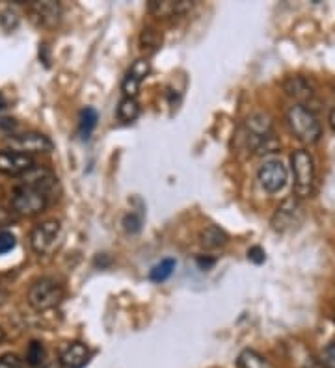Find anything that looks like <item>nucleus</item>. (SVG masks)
<instances>
[{
	"label": "nucleus",
	"mask_w": 335,
	"mask_h": 368,
	"mask_svg": "<svg viewBox=\"0 0 335 368\" xmlns=\"http://www.w3.org/2000/svg\"><path fill=\"white\" fill-rule=\"evenodd\" d=\"M292 175H295V194L296 199H307L315 191V160L306 149H296L291 155Z\"/></svg>",
	"instance_id": "f257e3e1"
},
{
	"label": "nucleus",
	"mask_w": 335,
	"mask_h": 368,
	"mask_svg": "<svg viewBox=\"0 0 335 368\" xmlns=\"http://www.w3.org/2000/svg\"><path fill=\"white\" fill-rule=\"evenodd\" d=\"M287 123L291 127L292 134H295L300 142L304 143H317L322 136V128L319 119L315 118V113L307 110L302 104L291 106L287 112Z\"/></svg>",
	"instance_id": "f03ea898"
},
{
	"label": "nucleus",
	"mask_w": 335,
	"mask_h": 368,
	"mask_svg": "<svg viewBox=\"0 0 335 368\" xmlns=\"http://www.w3.org/2000/svg\"><path fill=\"white\" fill-rule=\"evenodd\" d=\"M62 300H64V289L50 277L34 281L28 289V303L35 311L55 309Z\"/></svg>",
	"instance_id": "7ed1b4c3"
},
{
	"label": "nucleus",
	"mask_w": 335,
	"mask_h": 368,
	"mask_svg": "<svg viewBox=\"0 0 335 368\" xmlns=\"http://www.w3.org/2000/svg\"><path fill=\"white\" fill-rule=\"evenodd\" d=\"M49 205V197L30 186H15L11 194V211L19 216H38Z\"/></svg>",
	"instance_id": "20e7f679"
},
{
	"label": "nucleus",
	"mask_w": 335,
	"mask_h": 368,
	"mask_svg": "<svg viewBox=\"0 0 335 368\" xmlns=\"http://www.w3.org/2000/svg\"><path fill=\"white\" fill-rule=\"evenodd\" d=\"M302 220H304V206H302L300 199L292 196L276 208L272 216V229L276 233L292 231L300 225Z\"/></svg>",
	"instance_id": "39448f33"
},
{
	"label": "nucleus",
	"mask_w": 335,
	"mask_h": 368,
	"mask_svg": "<svg viewBox=\"0 0 335 368\" xmlns=\"http://www.w3.org/2000/svg\"><path fill=\"white\" fill-rule=\"evenodd\" d=\"M6 145L11 147V151L23 152V155H40V152L53 151V142L49 136L41 133H23V134H11L6 138Z\"/></svg>",
	"instance_id": "423d86ee"
},
{
	"label": "nucleus",
	"mask_w": 335,
	"mask_h": 368,
	"mask_svg": "<svg viewBox=\"0 0 335 368\" xmlns=\"http://www.w3.org/2000/svg\"><path fill=\"white\" fill-rule=\"evenodd\" d=\"M60 231H62V227H60V221L56 220H47L43 223H38L32 229V233H30V245H32V250L35 253H40V255H45V253L53 251L56 240H58Z\"/></svg>",
	"instance_id": "0eeeda50"
},
{
	"label": "nucleus",
	"mask_w": 335,
	"mask_h": 368,
	"mask_svg": "<svg viewBox=\"0 0 335 368\" xmlns=\"http://www.w3.org/2000/svg\"><path fill=\"white\" fill-rule=\"evenodd\" d=\"M21 184L34 188V190L41 191L47 197H50L53 194L58 191V177L43 166H34L32 169L23 173L21 175Z\"/></svg>",
	"instance_id": "6e6552de"
},
{
	"label": "nucleus",
	"mask_w": 335,
	"mask_h": 368,
	"mask_svg": "<svg viewBox=\"0 0 335 368\" xmlns=\"http://www.w3.org/2000/svg\"><path fill=\"white\" fill-rule=\"evenodd\" d=\"M257 181L270 194L283 190L287 184V167L281 160H268L257 172Z\"/></svg>",
	"instance_id": "1a4fd4ad"
},
{
	"label": "nucleus",
	"mask_w": 335,
	"mask_h": 368,
	"mask_svg": "<svg viewBox=\"0 0 335 368\" xmlns=\"http://www.w3.org/2000/svg\"><path fill=\"white\" fill-rule=\"evenodd\" d=\"M35 166L34 158L17 151H0V173L4 175H23Z\"/></svg>",
	"instance_id": "9d476101"
},
{
	"label": "nucleus",
	"mask_w": 335,
	"mask_h": 368,
	"mask_svg": "<svg viewBox=\"0 0 335 368\" xmlns=\"http://www.w3.org/2000/svg\"><path fill=\"white\" fill-rule=\"evenodd\" d=\"M283 91L291 99H295L296 103H307L313 99L315 95V88H313V84L306 79V77H302V74H291V77H287L285 82H283Z\"/></svg>",
	"instance_id": "9b49d317"
},
{
	"label": "nucleus",
	"mask_w": 335,
	"mask_h": 368,
	"mask_svg": "<svg viewBox=\"0 0 335 368\" xmlns=\"http://www.w3.org/2000/svg\"><path fill=\"white\" fill-rule=\"evenodd\" d=\"M149 71H151V65H149L148 60H136V62L131 65V69L127 71V77H125L123 84H121L125 97L136 99L140 84H142L143 79L148 77Z\"/></svg>",
	"instance_id": "f8f14e48"
},
{
	"label": "nucleus",
	"mask_w": 335,
	"mask_h": 368,
	"mask_svg": "<svg viewBox=\"0 0 335 368\" xmlns=\"http://www.w3.org/2000/svg\"><path fill=\"white\" fill-rule=\"evenodd\" d=\"M30 11L34 15V19L40 23L45 28H53L60 23V17H62V6L58 2H34L30 6Z\"/></svg>",
	"instance_id": "ddd939ff"
},
{
	"label": "nucleus",
	"mask_w": 335,
	"mask_h": 368,
	"mask_svg": "<svg viewBox=\"0 0 335 368\" xmlns=\"http://www.w3.org/2000/svg\"><path fill=\"white\" fill-rule=\"evenodd\" d=\"M89 361V350L82 342H70L60 354L62 368H84Z\"/></svg>",
	"instance_id": "4468645a"
},
{
	"label": "nucleus",
	"mask_w": 335,
	"mask_h": 368,
	"mask_svg": "<svg viewBox=\"0 0 335 368\" xmlns=\"http://www.w3.org/2000/svg\"><path fill=\"white\" fill-rule=\"evenodd\" d=\"M148 8L151 13L157 15L158 19H172V17H179V15H185L187 11L192 10V2H188V0H181V2H173V0L158 2V0H151Z\"/></svg>",
	"instance_id": "2eb2a0df"
},
{
	"label": "nucleus",
	"mask_w": 335,
	"mask_h": 368,
	"mask_svg": "<svg viewBox=\"0 0 335 368\" xmlns=\"http://www.w3.org/2000/svg\"><path fill=\"white\" fill-rule=\"evenodd\" d=\"M227 240H229L227 233L218 225H209L199 233V244H202L203 250H218V247L226 245Z\"/></svg>",
	"instance_id": "dca6fc26"
},
{
	"label": "nucleus",
	"mask_w": 335,
	"mask_h": 368,
	"mask_svg": "<svg viewBox=\"0 0 335 368\" xmlns=\"http://www.w3.org/2000/svg\"><path fill=\"white\" fill-rule=\"evenodd\" d=\"M140 47H142L143 52L155 55L163 47V34L157 28H153V26L143 28L142 34H140Z\"/></svg>",
	"instance_id": "f3484780"
},
{
	"label": "nucleus",
	"mask_w": 335,
	"mask_h": 368,
	"mask_svg": "<svg viewBox=\"0 0 335 368\" xmlns=\"http://www.w3.org/2000/svg\"><path fill=\"white\" fill-rule=\"evenodd\" d=\"M237 363L238 368H274V364L261 354H257L256 350H242Z\"/></svg>",
	"instance_id": "a211bd4d"
},
{
	"label": "nucleus",
	"mask_w": 335,
	"mask_h": 368,
	"mask_svg": "<svg viewBox=\"0 0 335 368\" xmlns=\"http://www.w3.org/2000/svg\"><path fill=\"white\" fill-rule=\"evenodd\" d=\"M140 116V104L136 99L133 97H125L119 101V106H118V118L119 121L123 123H133L136 121Z\"/></svg>",
	"instance_id": "6ab92c4d"
},
{
	"label": "nucleus",
	"mask_w": 335,
	"mask_h": 368,
	"mask_svg": "<svg viewBox=\"0 0 335 368\" xmlns=\"http://www.w3.org/2000/svg\"><path fill=\"white\" fill-rule=\"evenodd\" d=\"M175 266H177L175 259H163L160 262H157V264L151 268V272H149V279L155 281V283H163V281L170 279L173 272H175Z\"/></svg>",
	"instance_id": "aec40b11"
},
{
	"label": "nucleus",
	"mask_w": 335,
	"mask_h": 368,
	"mask_svg": "<svg viewBox=\"0 0 335 368\" xmlns=\"http://www.w3.org/2000/svg\"><path fill=\"white\" fill-rule=\"evenodd\" d=\"M99 113L97 110L92 108V106H86V108L80 112L79 118V133L82 138H89V134L94 133V128L97 127Z\"/></svg>",
	"instance_id": "412c9836"
},
{
	"label": "nucleus",
	"mask_w": 335,
	"mask_h": 368,
	"mask_svg": "<svg viewBox=\"0 0 335 368\" xmlns=\"http://www.w3.org/2000/svg\"><path fill=\"white\" fill-rule=\"evenodd\" d=\"M47 357V350H45L43 342L40 340H32L26 348V364L32 368H38L45 363Z\"/></svg>",
	"instance_id": "4be33fe9"
},
{
	"label": "nucleus",
	"mask_w": 335,
	"mask_h": 368,
	"mask_svg": "<svg viewBox=\"0 0 335 368\" xmlns=\"http://www.w3.org/2000/svg\"><path fill=\"white\" fill-rule=\"evenodd\" d=\"M142 223H143V212H134L131 211L127 216L123 218V227L125 231L131 233V235H136V233L142 231Z\"/></svg>",
	"instance_id": "5701e85b"
},
{
	"label": "nucleus",
	"mask_w": 335,
	"mask_h": 368,
	"mask_svg": "<svg viewBox=\"0 0 335 368\" xmlns=\"http://www.w3.org/2000/svg\"><path fill=\"white\" fill-rule=\"evenodd\" d=\"M17 25H19V17H17V13L11 10H4L0 11V26L4 30H8V32H11V30L17 28Z\"/></svg>",
	"instance_id": "b1692460"
},
{
	"label": "nucleus",
	"mask_w": 335,
	"mask_h": 368,
	"mask_svg": "<svg viewBox=\"0 0 335 368\" xmlns=\"http://www.w3.org/2000/svg\"><path fill=\"white\" fill-rule=\"evenodd\" d=\"M321 364L324 368H335V340H331L321 354Z\"/></svg>",
	"instance_id": "393cba45"
},
{
	"label": "nucleus",
	"mask_w": 335,
	"mask_h": 368,
	"mask_svg": "<svg viewBox=\"0 0 335 368\" xmlns=\"http://www.w3.org/2000/svg\"><path fill=\"white\" fill-rule=\"evenodd\" d=\"M17 245V238L11 233L2 231L0 233V255H4L8 251H11Z\"/></svg>",
	"instance_id": "a878e982"
},
{
	"label": "nucleus",
	"mask_w": 335,
	"mask_h": 368,
	"mask_svg": "<svg viewBox=\"0 0 335 368\" xmlns=\"http://www.w3.org/2000/svg\"><path fill=\"white\" fill-rule=\"evenodd\" d=\"M0 368H23V361L19 359V355L4 354L0 355Z\"/></svg>",
	"instance_id": "bb28decb"
},
{
	"label": "nucleus",
	"mask_w": 335,
	"mask_h": 368,
	"mask_svg": "<svg viewBox=\"0 0 335 368\" xmlns=\"http://www.w3.org/2000/svg\"><path fill=\"white\" fill-rule=\"evenodd\" d=\"M248 260H251L253 264H263L266 260V253L261 245H253L248 250Z\"/></svg>",
	"instance_id": "cd10ccee"
},
{
	"label": "nucleus",
	"mask_w": 335,
	"mask_h": 368,
	"mask_svg": "<svg viewBox=\"0 0 335 368\" xmlns=\"http://www.w3.org/2000/svg\"><path fill=\"white\" fill-rule=\"evenodd\" d=\"M15 220H17V214L13 211H8L4 206H0V229L10 227L11 223H15Z\"/></svg>",
	"instance_id": "c85d7f7f"
},
{
	"label": "nucleus",
	"mask_w": 335,
	"mask_h": 368,
	"mask_svg": "<svg viewBox=\"0 0 335 368\" xmlns=\"http://www.w3.org/2000/svg\"><path fill=\"white\" fill-rule=\"evenodd\" d=\"M17 128V123H13V119H6L2 118L0 119V130H4L6 134H13V130Z\"/></svg>",
	"instance_id": "c756f323"
},
{
	"label": "nucleus",
	"mask_w": 335,
	"mask_h": 368,
	"mask_svg": "<svg viewBox=\"0 0 335 368\" xmlns=\"http://www.w3.org/2000/svg\"><path fill=\"white\" fill-rule=\"evenodd\" d=\"M196 262H197V266L202 268V270H209V268L214 264V259H203V257H197Z\"/></svg>",
	"instance_id": "7c9ffc66"
},
{
	"label": "nucleus",
	"mask_w": 335,
	"mask_h": 368,
	"mask_svg": "<svg viewBox=\"0 0 335 368\" xmlns=\"http://www.w3.org/2000/svg\"><path fill=\"white\" fill-rule=\"evenodd\" d=\"M328 123H330L331 130H334V133H335V106L330 110V116H328Z\"/></svg>",
	"instance_id": "2f4dec72"
},
{
	"label": "nucleus",
	"mask_w": 335,
	"mask_h": 368,
	"mask_svg": "<svg viewBox=\"0 0 335 368\" xmlns=\"http://www.w3.org/2000/svg\"><path fill=\"white\" fill-rule=\"evenodd\" d=\"M4 106H6V99H4V95L0 94V110L4 108Z\"/></svg>",
	"instance_id": "473e14b6"
},
{
	"label": "nucleus",
	"mask_w": 335,
	"mask_h": 368,
	"mask_svg": "<svg viewBox=\"0 0 335 368\" xmlns=\"http://www.w3.org/2000/svg\"><path fill=\"white\" fill-rule=\"evenodd\" d=\"M45 368H62V364H56V363H50V364H47V367H45Z\"/></svg>",
	"instance_id": "72a5a7b5"
},
{
	"label": "nucleus",
	"mask_w": 335,
	"mask_h": 368,
	"mask_svg": "<svg viewBox=\"0 0 335 368\" xmlns=\"http://www.w3.org/2000/svg\"><path fill=\"white\" fill-rule=\"evenodd\" d=\"M306 368H324V367H322L321 363H313V364H309V367H306Z\"/></svg>",
	"instance_id": "f704fd0d"
},
{
	"label": "nucleus",
	"mask_w": 335,
	"mask_h": 368,
	"mask_svg": "<svg viewBox=\"0 0 335 368\" xmlns=\"http://www.w3.org/2000/svg\"><path fill=\"white\" fill-rule=\"evenodd\" d=\"M6 339V333H4V329L0 328V342H2V340Z\"/></svg>",
	"instance_id": "c9c22d12"
}]
</instances>
